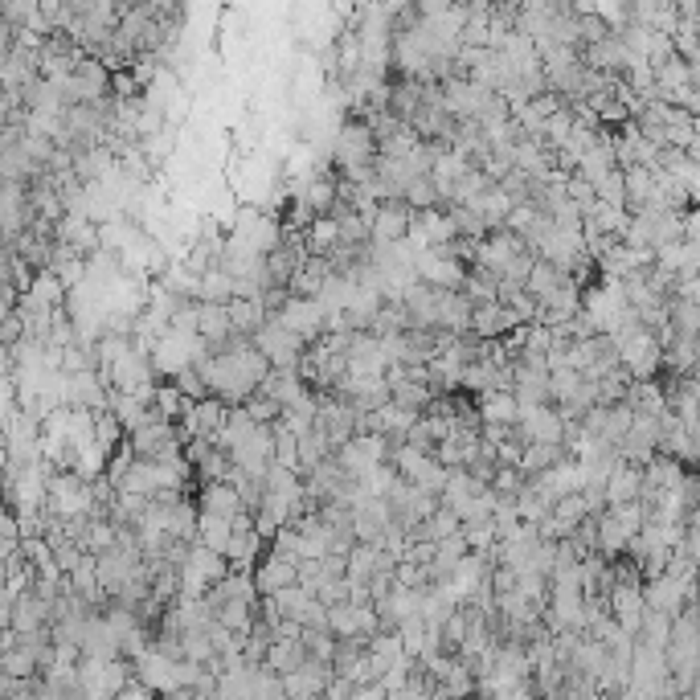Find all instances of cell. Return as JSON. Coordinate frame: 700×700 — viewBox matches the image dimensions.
<instances>
[{"label": "cell", "mask_w": 700, "mask_h": 700, "mask_svg": "<svg viewBox=\"0 0 700 700\" xmlns=\"http://www.w3.org/2000/svg\"><path fill=\"white\" fill-rule=\"evenodd\" d=\"M250 344H254V353L267 361L271 369H295L299 365V357H303V344L279 324V320H267L254 336H250Z\"/></svg>", "instance_id": "obj_1"}, {"label": "cell", "mask_w": 700, "mask_h": 700, "mask_svg": "<svg viewBox=\"0 0 700 700\" xmlns=\"http://www.w3.org/2000/svg\"><path fill=\"white\" fill-rule=\"evenodd\" d=\"M271 320H279L303 348L308 344H316L320 336H324V308L316 299H299V295H287V303L271 316Z\"/></svg>", "instance_id": "obj_2"}, {"label": "cell", "mask_w": 700, "mask_h": 700, "mask_svg": "<svg viewBox=\"0 0 700 700\" xmlns=\"http://www.w3.org/2000/svg\"><path fill=\"white\" fill-rule=\"evenodd\" d=\"M606 615L615 619V627L623 635H639V623L647 615V606H643V582H619L615 590L606 594Z\"/></svg>", "instance_id": "obj_3"}, {"label": "cell", "mask_w": 700, "mask_h": 700, "mask_svg": "<svg viewBox=\"0 0 700 700\" xmlns=\"http://www.w3.org/2000/svg\"><path fill=\"white\" fill-rule=\"evenodd\" d=\"M234 524V533H230V545H226V565L230 570H238V574H250L254 565L262 561V549H267V541H262L254 529H250V516L242 512V516H234L230 520Z\"/></svg>", "instance_id": "obj_4"}, {"label": "cell", "mask_w": 700, "mask_h": 700, "mask_svg": "<svg viewBox=\"0 0 700 700\" xmlns=\"http://www.w3.org/2000/svg\"><path fill=\"white\" fill-rule=\"evenodd\" d=\"M410 222H414V213H410L402 201H385V205H377L373 222H369V242H373V246H393V242H406Z\"/></svg>", "instance_id": "obj_5"}, {"label": "cell", "mask_w": 700, "mask_h": 700, "mask_svg": "<svg viewBox=\"0 0 700 700\" xmlns=\"http://www.w3.org/2000/svg\"><path fill=\"white\" fill-rule=\"evenodd\" d=\"M250 582H254V594L258 598H271V594L295 586V561H287L279 553H262V561L250 570Z\"/></svg>", "instance_id": "obj_6"}, {"label": "cell", "mask_w": 700, "mask_h": 700, "mask_svg": "<svg viewBox=\"0 0 700 700\" xmlns=\"http://www.w3.org/2000/svg\"><path fill=\"white\" fill-rule=\"evenodd\" d=\"M516 328L520 324H516V316L504 308V303H479V308H471L467 336H475V340H504Z\"/></svg>", "instance_id": "obj_7"}, {"label": "cell", "mask_w": 700, "mask_h": 700, "mask_svg": "<svg viewBox=\"0 0 700 700\" xmlns=\"http://www.w3.org/2000/svg\"><path fill=\"white\" fill-rule=\"evenodd\" d=\"M328 680H332V668L328 664H303L299 672H291V676H283L279 684H283V696L287 700H320L324 696V688H328Z\"/></svg>", "instance_id": "obj_8"}, {"label": "cell", "mask_w": 700, "mask_h": 700, "mask_svg": "<svg viewBox=\"0 0 700 700\" xmlns=\"http://www.w3.org/2000/svg\"><path fill=\"white\" fill-rule=\"evenodd\" d=\"M602 496H606V508H615V504H635L639 496H643V467H635V463H615V471L606 475V488H602Z\"/></svg>", "instance_id": "obj_9"}, {"label": "cell", "mask_w": 700, "mask_h": 700, "mask_svg": "<svg viewBox=\"0 0 700 700\" xmlns=\"http://www.w3.org/2000/svg\"><path fill=\"white\" fill-rule=\"evenodd\" d=\"M475 414H479V426H516L520 406L512 398V389H488V393H479Z\"/></svg>", "instance_id": "obj_10"}, {"label": "cell", "mask_w": 700, "mask_h": 700, "mask_svg": "<svg viewBox=\"0 0 700 700\" xmlns=\"http://www.w3.org/2000/svg\"><path fill=\"white\" fill-rule=\"evenodd\" d=\"M332 279V267H328V258H303L291 283H287V295H299V299H316L320 287Z\"/></svg>", "instance_id": "obj_11"}, {"label": "cell", "mask_w": 700, "mask_h": 700, "mask_svg": "<svg viewBox=\"0 0 700 700\" xmlns=\"http://www.w3.org/2000/svg\"><path fill=\"white\" fill-rule=\"evenodd\" d=\"M197 512H201V516L234 520V516H242V504H238V492H234L230 484H201V492H197Z\"/></svg>", "instance_id": "obj_12"}, {"label": "cell", "mask_w": 700, "mask_h": 700, "mask_svg": "<svg viewBox=\"0 0 700 700\" xmlns=\"http://www.w3.org/2000/svg\"><path fill=\"white\" fill-rule=\"evenodd\" d=\"M303 664H308V651H303V643L299 639H275L271 647H267V660H262V668H267L271 676H291V672H299Z\"/></svg>", "instance_id": "obj_13"}, {"label": "cell", "mask_w": 700, "mask_h": 700, "mask_svg": "<svg viewBox=\"0 0 700 700\" xmlns=\"http://www.w3.org/2000/svg\"><path fill=\"white\" fill-rule=\"evenodd\" d=\"M226 316H230L234 336H242V340H250L262 324H267V312H262L258 299H230V303H226Z\"/></svg>", "instance_id": "obj_14"}, {"label": "cell", "mask_w": 700, "mask_h": 700, "mask_svg": "<svg viewBox=\"0 0 700 700\" xmlns=\"http://www.w3.org/2000/svg\"><path fill=\"white\" fill-rule=\"evenodd\" d=\"M565 459V447H549V443H533V447H524V455H520V463H516V471L524 475V479H537V475H545L549 467H557Z\"/></svg>", "instance_id": "obj_15"}, {"label": "cell", "mask_w": 700, "mask_h": 700, "mask_svg": "<svg viewBox=\"0 0 700 700\" xmlns=\"http://www.w3.org/2000/svg\"><path fill=\"white\" fill-rule=\"evenodd\" d=\"M230 533H234L230 520H222V516H201V512H197V537H193V545H201V549H209V553H226Z\"/></svg>", "instance_id": "obj_16"}, {"label": "cell", "mask_w": 700, "mask_h": 700, "mask_svg": "<svg viewBox=\"0 0 700 700\" xmlns=\"http://www.w3.org/2000/svg\"><path fill=\"white\" fill-rule=\"evenodd\" d=\"M565 279H570V275H561L557 267H549V262L537 258V262H533V271H529V279H524V291H529V295L541 303V299H549Z\"/></svg>", "instance_id": "obj_17"}, {"label": "cell", "mask_w": 700, "mask_h": 700, "mask_svg": "<svg viewBox=\"0 0 700 700\" xmlns=\"http://www.w3.org/2000/svg\"><path fill=\"white\" fill-rule=\"evenodd\" d=\"M213 619H217V627H226L230 635H250V627H254V606L250 602H226V606H217L213 610Z\"/></svg>", "instance_id": "obj_18"}, {"label": "cell", "mask_w": 700, "mask_h": 700, "mask_svg": "<svg viewBox=\"0 0 700 700\" xmlns=\"http://www.w3.org/2000/svg\"><path fill=\"white\" fill-rule=\"evenodd\" d=\"M234 299V279L226 271H205L197 283V303H230Z\"/></svg>", "instance_id": "obj_19"}, {"label": "cell", "mask_w": 700, "mask_h": 700, "mask_svg": "<svg viewBox=\"0 0 700 700\" xmlns=\"http://www.w3.org/2000/svg\"><path fill=\"white\" fill-rule=\"evenodd\" d=\"M238 410H242V414H246L254 426H275V422H279V414H283V410H279V402H275V398H267V393H262V389H254V393H250V398H246Z\"/></svg>", "instance_id": "obj_20"}, {"label": "cell", "mask_w": 700, "mask_h": 700, "mask_svg": "<svg viewBox=\"0 0 700 700\" xmlns=\"http://www.w3.org/2000/svg\"><path fill=\"white\" fill-rule=\"evenodd\" d=\"M172 389H177L189 406H197V402H205V398H209V389H205V381L193 373V365H189V369H181L177 377H172Z\"/></svg>", "instance_id": "obj_21"}, {"label": "cell", "mask_w": 700, "mask_h": 700, "mask_svg": "<svg viewBox=\"0 0 700 700\" xmlns=\"http://www.w3.org/2000/svg\"><path fill=\"white\" fill-rule=\"evenodd\" d=\"M197 475L205 479V484H226V475H230V455L213 447V451L197 463Z\"/></svg>", "instance_id": "obj_22"}, {"label": "cell", "mask_w": 700, "mask_h": 700, "mask_svg": "<svg viewBox=\"0 0 700 700\" xmlns=\"http://www.w3.org/2000/svg\"><path fill=\"white\" fill-rule=\"evenodd\" d=\"M520 455H524V443H520L516 434H512L508 443H500V447H496V467H516V463H520Z\"/></svg>", "instance_id": "obj_23"}, {"label": "cell", "mask_w": 700, "mask_h": 700, "mask_svg": "<svg viewBox=\"0 0 700 700\" xmlns=\"http://www.w3.org/2000/svg\"><path fill=\"white\" fill-rule=\"evenodd\" d=\"M348 700H385V692H381V684H361V688H353Z\"/></svg>", "instance_id": "obj_24"}, {"label": "cell", "mask_w": 700, "mask_h": 700, "mask_svg": "<svg viewBox=\"0 0 700 700\" xmlns=\"http://www.w3.org/2000/svg\"><path fill=\"white\" fill-rule=\"evenodd\" d=\"M0 246H5V234H0Z\"/></svg>", "instance_id": "obj_25"}]
</instances>
